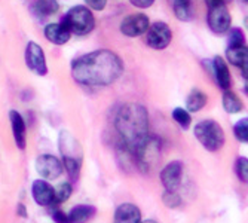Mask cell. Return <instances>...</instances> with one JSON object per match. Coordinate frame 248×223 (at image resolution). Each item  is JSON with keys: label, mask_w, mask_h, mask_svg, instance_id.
Instances as JSON below:
<instances>
[{"label": "cell", "mask_w": 248, "mask_h": 223, "mask_svg": "<svg viewBox=\"0 0 248 223\" xmlns=\"http://www.w3.org/2000/svg\"><path fill=\"white\" fill-rule=\"evenodd\" d=\"M60 152L62 155V168L72 180H78L82 168L83 150L69 131L60 132Z\"/></svg>", "instance_id": "3957f363"}, {"label": "cell", "mask_w": 248, "mask_h": 223, "mask_svg": "<svg viewBox=\"0 0 248 223\" xmlns=\"http://www.w3.org/2000/svg\"><path fill=\"white\" fill-rule=\"evenodd\" d=\"M115 127L125 147L134 153L149 139V112L140 103H125L118 110Z\"/></svg>", "instance_id": "7a4b0ae2"}, {"label": "cell", "mask_w": 248, "mask_h": 223, "mask_svg": "<svg viewBox=\"0 0 248 223\" xmlns=\"http://www.w3.org/2000/svg\"><path fill=\"white\" fill-rule=\"evenodd\" d=\"M221 104H223V109L228 112V113L233 115V113H239V112L244 109V104L242 101L239 100V97L232 93L231 89L223 93V97H221Z\"/></svg>", "instance_id": "44dd1931"}, {"label": "cell", "mask_w": 248, "mask_h": 223, "mask_svg": "<svg viewBox=\"0 0 248 223\" xmlns=\"http://www.w3.org/2000/svg\"><path fill=\"white\" fill-rule=\"evenodd\" d=\"M73 193V186L69 182L60 183L55 189H54V204H62L69 199Z\"/></svg>", "instance_id": "603a6c76"}, {"label": "cell", "mask_w": 248, "mask_h": 223, "mask_svg": "<svg viewBox=\"0 0 248 223\" xmlns=\"http://www.w3.org/2000/svg\"><path fill=\"white\" fill-rule=\"evenodd\" d=\"M43 34L46 37V40H49L54 45H65L72 37V33L62 22H51V24L45 27Z\"/></svg>", "instance_id": "5bb4252c"}, {"label": "cell", "mask_w": 248, "mask_h": 223, "mask_svg": "<svg viewBox=\"0 0 248 223\" xmlns=\"http://www.w3.org/2000/svg\"><path fill=\"white\" fill-rule=\"evenodd\" d=\"M16 214H19L21 217H27L29 214H27V210H26V207H24V204H18L16 206Z\"/></svg>", "instance_id": "1f68e13d"}, {"label": "cell", "mask_w": 248, "mask_h": 223, "mask_svg": "<svg viewBox=\"0 0 248 223\" xmlns=\"http://www.w3.org/2000/svg\"><path fill=\"white\" fill-rule=\"evenodd\" d=\"M124 73L121 57L110 49H97L72 63L73 79L85 86H108Z\"/></svg>", "instance_id": "6da1fadb"}, {"label": "cell", "mask_w": 248, "mask_h": 223, "mask_svg": "<svg viewBox=\"0 0 248 223\" xmlns=\"http://www.w3.org/2000/svg\"><path fill=\"white\" fill-rule=\"evenodd\" d=\"M141 211L137 206L125 203L121 204L113 216V223H140Z\"/></svg>", "instance_id": "2e32d148"}, {"label": "cell", "mask_w": 248, "mask_h": 223, "mask_svg": "<svg viewBox=\"0 0 248 223\" xmlns=\"http://www.w3.org/2000/svg\"><path fill=\"white\" fill-rule=\"evenodd\" d=\"M51 216H52V220L55 223H69V219H67V213L61 211V210H54L51 213Z\"/></svg>", "instance_id": "4dcf8cb0"}, {"label": "cell", "mask_w": 248, "mask_h": 223, "mask_svg": "<svg viewBox=\"0 0 248 223\" xmlns=\"http://www.w3.org/2000/svg\"><path fill=\"white\" fill-rule=\"evenodd\" d=\"M233 47H247L245 45V36L241 29H231L229 34V48Z\"/></svg>", "instance_id": "83f0119b"}, {"label": "cell", "mask_w": 248, "mask_h": 223, "mask_svg": "<svg viewBox=\"0 0 248 223\" xmlns=\"http://www.w3.org/2000/svg\"><path fill=\"white\" fill-rule=\"evenodd\" d=\"M235 173L238 175V178L242 183L248 182V159L245 156H241V158L236 159L235 162Z\"/></svg>", "instance_id": "484cf974"}, {"label": "cell", "mask_w": 248, "mask_h": 223, "mask_svg": "<svg viewBox=\"0 0 248 223\" xmlns=\"http://www.w3.org/2000/svg\"><path fill=\"white\" fill-rule=\"evenodd\" d=\"M223 2H224V3H226V5H228L229 2H232V0H223Z\"/></svg>", "instance_id": "836d02e7"}, {"label": "cell", "mask_w": 248, "mask_h": 223, "mask_svg": "<svg viewBox=\"0 0 248 223\" xmlns=\"http://www.w3.org/2000/svg\"><path fill=\"white\" fill-rule=\"evenodd\" d=\"M129 2L132 6L139 8V9H149L156 0H129Z\"/></svg>", "instance_id": "f546056e"}, {"label": "cell", "mask_w": 248, "mask_h": 223, "mask_svg": "<svg viewBox=\"0 0 248 223\" xmlns=\"http://www.w3.org/2000/svg\"><path fill=\"white\" fill-rule=\"evenodd\" d=\"M195 137L208 152H218L226 142L221 125L213 119H204L195 125Z\"/></svg>", "instance_id": "277c9868"}, {"label": "cell", "mask_w": 248, "mask_h": 223, "mask_svg": "<svg viewBox=\"0 0 248 223\" xmlns=\"http://www.w3.org/2000/svg\"><path fill=\"white\" fill-rule=\"evenodd\" d=\"M207 96L201 89H193V91L186 98V110L189 113H196L201 109H204L207 104Z\"/></svg>", "instance_id": "ffe728a7"}, {"label": "cell", "mask_w": 248, "mask_h": 223, "mask_svg": "<svg viewBox=\"0 0 248 223\" xmlns=\"http://www.w3.org/2000/svg\"><path fill=\"white\" fill-rule=\"evenodd\" d=\"M150 26V21L149 16L144 14H131L126 15L122 21H121V26L119 30L124 36L128 37H139L141 34H144L147 32Z\"/></svg>", "instance_id": "9c48e42d"}, {"label": "cell", "mask_w": 248, "mask_h": 223, "mask_svg": "<svg viewBox=\"0 0 248 223\" xmlns=\"http://www.w3.org/2000/svg\"><path fill=\"white\" fill-rule=\"evenodd\" d=\"M182 174H183V162L172 161L167 164L161 171V182L165 188V191L175 192L182 183Z\"/></svg>", "instance_id": "8fae6325"}, {"label": "cell", "mask_w": 248, "mask_h": 223, "mask_svg": "<svg viewBox=\"0 0 248 223\" xmlns=\"http://www.w3.org/2000/svg\"><path fill=\"white\" fill-rule=\"evenodd\" d=\"M86 8L88 9H93V11H104L106 5H107V0H85Z\"/></svg>", "instance_id": "f1b7e54d"}, {"label": "cell", "mask_w": 248, "mask_h": 223, "mask_svg": "<svg viewBox=\"0 0 248 223\" xmlns=\"http://www.w3.org/2000/svg\"><path fill=\"white\" fill-rule=\"evenodd\" d=\"M36 171L45 180H55V178H58L62 174L64 168H62V162L57 156L43 153L36 159Z\"/></svg>", "instance_id": "30bf717a"}, {"label": "cell", "mask_w": 248, "mask_h": 223, "mask_svg": "<svg viewBox=\"0 0 248 223\" xmlns=\"http://www.w3.org/2000/svg\"><path fill=\"white\" fill-rule=\"evenodd\" d=\"M9 121L12 127V134L15 144L19 150H24L27 147V125L26 121L22 118V115L16 110L9 112Z\"/></svg>", "instance_id": "7c38bea8"}, {"label": "cell", "mask_w": 248, "mask_h": 223, "mask_svg": "<svg viewBox=\"0 0 248 223\" xmlns=\"http://www.w3.org/2000/svg\"><path fill=\"white\" fill-rule=\"evenodd\" d=\"M174 14L180 21H190L193 11H192V0H174Z\"/></svg>", "instance_id": "7402d4cb"}, {"label": "cell", "mask_w": 248, "mask_h": 223, "mask_svg": "<svg viewBox=\"0 0 248 223\" xmlns=\"http://www.w3.org/2000/svg\"><path fill=\"white\" fill-rule=\"evenodd\" d=\"M146 33H147L146 43L152 49H156V51H162V49L168 48L172 40L171 27L167 24V22H162V21L153 22L152 26H149Z\"/></svg>", "instance_id": "52a82bcc"}, {"label": "cell", "mask_w": 248, "mask_h": 223, "mask_svg": "<svg viewBox=\"0 0 248 223\" xmlns=\"http://www.w3.org/2000/svg\"><path fill=\"white\" fill-rule=\"evenodd\" d=\"M62 24L69 29L72 34L86 36L95 29V16L86 6H73L62 18Z\"/></svg>", "instance_id": "5b68a950"}, {"label": "cell", "mask_w": 248, "mask_h": 223, "mask_svg": "<svg viewBox=\"0 0 248 223\" xmlns=\"http://www.w3.org/2000/svg\"><path fill=\"white\" fill-rule=\"evenodd\" d=\"M226 57L228 61L242 69L244 73V79H247V67H248V48L247 47H233L226 49Z\"/></svg>", "instance_id": "e0dca14e"}, {"label": "cell", "mask_w": 248, "mask_h": 223, "mask_svg": "<svg viewBox=\"0 0 248 223\" xmlns=\"http://www.w3.org/2000/svg\"><path fill=\"white\" fill-rule=\"evenodd\" d=\"M162 203L165 207L168 208H177L182 206V198L178 196L177 192H172V191H165L164 195H162Z\"/></svg>", "instance_id": "4316f807"}, {"label": "cell", "mask_w": 248, "mask_h": 223, "mask_svg": "<svg viewBox=\"0 0 248 223\" xmlns=\"http://www.w3.org/2000/svg\"><path fill=\"white\" fill-rule=\"evenodd\" d=\"M140 223H157V222H155V220H144V222H140Z\"/></svg>", "instance_id": "d6a6232c"}, {"label": "cell", "mask_w": 248, "mask_h": 223, "mask_svg": "<svg viewBox=\"0 0 248 223\" xmlns=\"http://www.w3.org/2000/svg\"><path fill=\"white\" fill-rule=\"evenodd\" d=\"M213 70H214V78L217 85L223 89V91H228L231 89L232 85V78H231V72L228 63L224 61V58L221 57H216L213 60Z\"/></svg>", "instance_id": "9a60e30c"}, {"label": "cell", "mask_w": 248, "mask_h": 223, "mask_svg": "<svg viewBox=\"0 0 248 223\" xmlns=\"http://www.w3.org/2000/svg\"><path fill=\"white\" fill-rule=\"evenodd\" d=\"M208 5L207 22L208 27L216 34H224L231 30L232 16L228 5L223 0H205Z\"/></svg>", "instance_id": "8992f818"}, {"label": "cell", "mask_w": 248, "mask_h": 223, "mask_svg": "<svg viewBox=\"0 0 248 223\" xmlns=\"http://www.w3.org/2000/svg\"><path fill=\"white\" fill-rule=\"evenodd\" d=\"M31 9L39 18H46L55 15L60 9V5L57 0H34Z\"/></svg>", "instance_id": "d6986e66"}, {"label": "cell", "mask_w": 248, "mask_h": 223, "mask_svg": "<svg viewBox=\"0 0 248 223\" xmlns=\"http://www.w3.org/2000/svg\"><path fill=\"white\" fill-rule=\"evenodd\" d=\"M172 119L182 127L183 129H187L189 127H190V124H192V116H190V113L186 110V109H183V107H175L174 110H172Z\"/></svg>", "instance_id": "cb8c5ba5"}, {"label": "cell", "mask_w": 248, "mask_h": 223, "mask_svg": "<svg viewBox=\"0 0 248 223\" xmlns=\"http://www.w3.org/2000/svg\"><path fill=\"white\" fill-rule=\"evenodd\" d=\"M97 210L93 206H76L70 210V213L67 214L69 223H86L95 216Z\"/></svg>", "instance_id": "ac0fdd59"}, {"label": "cell", "mask_w": 248, "mask_h": 223, "mask_svg": "<svg viewBox=\"0 0 248 223\" xmlns=\"http://www.w3.org/2000/svg\"><path fill=\"white\" fill-rule=\"evenodd\" d=\"M26 58V65L29 70H31L37 76H45L48 75V64H46V57H45V51L42 47L36 42H29L24 52Z\"/></svg>", "instance_id": "ba28073f"}, {"label": "cell", "mask_w": 248, "mask_h": 223, "mask_svg": "<svg viewBox=\"0 0 248 223\" xmlns=\"http://www.w3.org/2000/svg\"><path fill=\"white\" fill-rule=\"evenodd\" d=\"M244 2H245V3H247V2H248V0H244Z\"/></svg>", "instance_id": "e575fe53"}, {"label": "cell", "mask_w": 248, "mask_h": 223, "mask_svg": "<svg viewBox=\"0 0 248 223\" xmlns=\"http://www.w3.org/2000/svg\"><path fill=\"white\" fill-rule=\"evenodd\" d=\"M233 136L238 142L241 143H247L248 142V119L242 118L241 121H238L233 127Z\"/></svg>", "instance_id": "d4e9b609"}, {"label": "cell", "mask_w": 248, "mask_h": 223, "mask_svg": "<svg viewBox=\"0 0 248 223\" xmlns=\"http://www.w3.org/2000/svg\"><path fill=\"white\" fill-rule=\"evenodd\" d=\"M31 196L34 203L42 207H49L54 204V188L46 180H34L31 185Z\"/></svg>", "instance_id": "4fadbf2b"}]
</instances>
